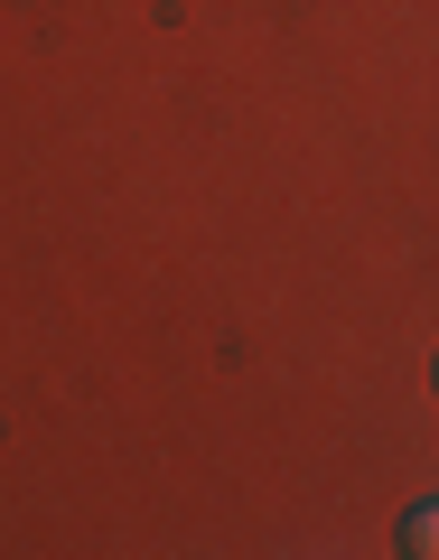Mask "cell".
<instances>
[{
	"instance_id": "1",
	"label": "cell",
	"mask_w": 439,
	"mask_h": 560,
	"mask_svg": "<svg viewBox=\"0 0 439 560\" xmlns=\"http://www.w3.org/2000/svg\"><path fill=\"white\" fill-rule=\"evenodd\" d=\"M402 551H412V560H439V504H412V514H402Z\"/></svg>"
}]
</instances>
